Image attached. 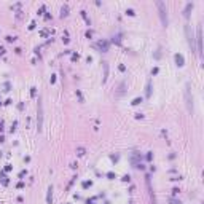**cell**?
I'll list each match as a JSON object with an SVG mask.
<instances>
[{"label": "cell", "mask_w": 204, "mask_h": 204, "mask_svg": "<svg viewBox=\"0 0 204 204\" xmlns=\"http://www.w3.org/2000/svg\"><path fill=\"white\" fill-rule=\"evenodd\" d=\"M156 7H158V10H159V16H161L163 24L167 26V11H166V7H164V3H163V2H156Z\"/></svg>", "instance_id": "1"}, {"label": "cell", "mask_w": 204, "mask_h": 204, "mask_svg": "<svg viewBox=\"0 0 204 204\" xmlns=\"http://www.w3.org/2000/svg\"><path fill=\"white\" fill-rule=\"evenodd\" d=\"M37 128L38 131H42V125H43V104L42 100L38 99V112H37Z\"/></svg>", "instance_id": "2"}, {"label": "cell", "mask_w": 204, "mask_h": 204, "mask_svg": "<svg viewBox=\"0 0 204 204\" xmlns=\"http://www.w3.org/2000/svg\"><path fill=\"white\" fill-rule=\"evenodd\" d=\"M185 100H187L188 112H193V97L190 96V85L185 86Z\"/></svg>", "instance_id": "3"}, {"label": "cell", "mask_w": 204, "mask_h": 204, "mask_svg": "<svg viewBox=\"0 0 204 204\" xmlns=\"http://www.w3.org/2000/svg\"><path fill=\"white\" fill-rule=\"evenodd\" d=\"M185 32H187V37H188V45H190V48H191V51H195V40H193V37L190 35V29H185Z\"/></svg>", "instance_id": "4"}, {"label": "cell", "mask_w": 204, "mask_h": 204, "mask_svg": "<svg viewBox=\"0 0 204 204\" xmlns=\"http://www.w3.org/2000/svg\"><path fill=\"white\" fill-rule=\"evenodd\" d=\"M201 27H198V53L201 54V51H203V40H201Z\"/></svg>", "instance_id": "5"}, {"label": "cell", "mask_w": 204, "mask_h": 204, "mask_svg": "<svg viewBox=\"0 0 204 204\" xmlns=\"http://www.w3.org/2000/svg\"><path fill=\"white\" fill-rule=\"evenodd\" d=\"M176 62H177V66H183V56L182 54H176Z\"/></svg>", "instance_id": "6"}, {"label": "cell", "mask_w": 204, "mask_h": 204, "mask_svg": "<svg viewBox=\"0 0 204 204\" xmlns=\"http://www.w3.org/2000/svg\"><path fill=\"white\" fill-rule=\"evenodd\" d=\"M48 191H49V193H48V203H51V191H53V188L49 187V190H48Z\"/></svg>", "instance_id": "7"}, {"label": "cell", "mask_w": 204, "mask_h": 204, "mask_svg": "<svg viewBox=\"0 0 204 204\" xmlns=\"http://www.w3.org/2000/svg\"><path fill=\"white\" fill-rule=\"evenodd\" d=\"M139 102H142V99H134V102H132V104L136 105V104H139Z\"/></svg>", "instance_id": "8"}, {"label": "cell", "mask_w": 204, "mask_h": 204, "mask_svg": "<svg viewBox=\"0 0 204 204\" xmlns=\"http://www.w3.org/2000/svg\"><path fill=\"white\" fill-rule=\"evenodd\" d=\"M171 203H172V204H182L180 201H176V199H171Z\"/></svg>", "instance_id": "9"}]
</instances>
